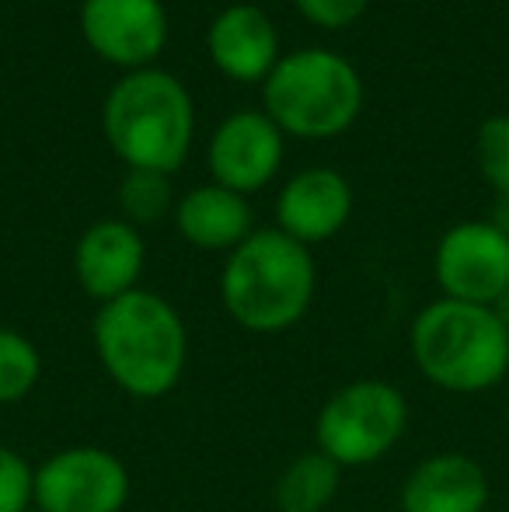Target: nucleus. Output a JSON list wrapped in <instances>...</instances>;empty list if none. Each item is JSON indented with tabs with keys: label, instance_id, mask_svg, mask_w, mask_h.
I'll list each match as a JSON object with an SVG mask.
<instances>
[{
	"label": "nucleus",
	"instance_id": "1",
	"mask_svg": "<svg viewBox=\"0 0 509 512\" xmlns=\"http://www.w3.org/2000/svg\"><path fill=\"white\" fill-rule=\"evenodd\" d=\"M91 342L105 377L136 401L168 398L189 366V331L178 307L140 286L98 304Z\"/></svg>",
	"mask_w": 509,
	"mask_h": 512
},
{
	"label": "nucleus",
	"instance_id": "2",
	"mask_svg": "<svg viewBox=\"0 0 509 512\" xmlns=\"http://www.w3.org/2000/svg\"><path fill=\"white\" fill-rule=\"evenodd\" d=\"M318 272L304 244L279 227L252 230V237L227 255L220 272V304L238 328L279 335L304 321L311 310Z\"/></svg>",
	"mask_w": 509,
	"mask_h": 512
},
{
	"label": "nucleus",
	"instance_id": "3",
	"mask_svg": "<svg viewBox=\"0 0 509 512\" xmlns=\"http://www.w3.org/2000/svg\"><path fill=\"white\" fill-rule=\"evenodd\" d=\"M408 352L415 370L450 394H482L509 377V331L482 304H426L408 328Z\"/></svg>",
	"mask_w": 509,
	"mask_h": 512
},
{
	"label": "nucleus",
	"instance_id": "4",
	"mask_svg": "<svg viewBox=\"0 0 509 512\" xmlns=\"http://www.w3.org/2000/svg\"><path fill=\"white\" fill-rule=\"evenodd\" d=\"M192 98L182 81L164 70H129L109 91L102 129L126 168L175 175L192 147Z\"/></svg>",
	"mask_w": 509,
	"mask_h": 512
},
{
	"label": "nucleus",
	"instance_id": "5",
	"mask_svg": "<svg viewBox=\"0 0 509 512\" xmlns=\"http://www.w3.org/2000/svg\"><path fill=\"white\" fill-rule=\"evenodd\" d=\"M265 115L279 133L300 140H328L346 133L363 108V81L356 67L328 49H297L279 56L265 77Z\"/></svg>",
	"mask_w": 509,
	"mask_h": 512
},
{
	"label": "nucleus",
	"instance_id": "6",
	"mask_svg": "<svg viewBox=\"0 0 509 512\" xmlns=\"http://www.w3.org/2000/svg\"><path fill=\"white\" fill-rule=\"evenodd\" d=\"M408 432V401L377 377L349 380L325 398L314 422V450L346 471L384 460Z\"/></svg>",
	"mask_w": 509,
	"mask_h": 512
},
{
	"label": "nucleus",
	"instance_id": "7",
	"mask_svg": "<svg viewBox=\"0 0 509 512\" xmlns=\"http://www.w3.org/2000/svg\"><path fill=\"white\" fill-rule=\"evenodd\" d=\"M129 502L126 464L105 446H67L35 467V499L42 512H123Z\"/></svg>",
	"mask_w": 509,
	"mask_h": 512
},
{
	"label": "nucleus",
	"instance_id": "8",
	"mask_svg": "<svg viewBox=\"0 0 509 512\" xmlns=\"http://www.w3.org/2000/svg\"><path fill=\"white\" fill-rule=\"evenodd\" d=\"M433 272L447 300L492 307L509 286V237L489 220L457 223L436 244Z\"/></svg>",
	"mask_w": 509,
	"mask_h": 512
},
{
	"label": "nucleus",
	"instance_id": "9",
	"mask_svg": "<svg viewBox=\"0 0 509 512\" xmlns=\"http://www.w3.org/2000/svg\"><path fill=\"white\" fill-rule=\"evenodd\" d=\"M81 32L102 60L143 70L168 42V14L161 0H84Z\"/></svg>",
	"mask_w": 509,
	"mask_h": 512
},
{
	"label": "nucleus",
	"instance_id": "10",
	"mask_svg": "<svg viewBox=\"0 0 509 512\" xmlns=\"http://www.w3.org/2000/svg\"><path fill=\"white\" fill-rule=\"evenodd\" d=\"M283 161V133L265 112H234L210 140V171L217 185L248 196L272 182Z\"/></svg>",
	"mask_w": 509,
	"mask_h": 512
},
{
	"label": "nucleus",
	"instance_id": "11",
	"mask_svg": "<svg viewBox=\"0 0 509 512\" xmlns=\"http://www.w3.org/2000/svg\"><path fill=\"white\" fill-rule=\"evenodd\" d=\"M147 244L140 230L126 220H98L81 234L74 248V276L77 286L98 304L123 297L140 283Z\"/></svg>",
	"mask_w": 509,
	"mask_h": 512
},
{
	"label": "nucleus",
	"instance_id": "12",
	"mask_svg": "<svg viewBox=\"0 0 509 512\" xmlns=\"http://www.w3.org/2000/svg\"><path fill=\"white\" fill-rule=\"evenodd\" d=\"M353 213V189L332 168H307L283 185L276 199V220L286 237L311 248L346 227Z\"/></svg>",
	"mask_w": 509,
	"mask_h": 512
},
{
	"label": "nucleus",
	"instance_id": "13",
	"mask_svg": "<svg viewBox=\"0 0 509 512\" xmlns=\"http://www.w3.org/2000/svg\"><path fill=\"white\" fill-rule=\"evenodd\" d=\"M489 474L468 453L443 450L419 460L401 481V512H485Z\"/></svg>",
	"mask_w": 509,
	"mask_h": 512
},
{
	"label": "nucleus",
	"instance_id": "14",
	"mask_svg": "<svg viewBox=\"0 0 509 512\" xmlns=\"http://www.w3.org/2000/svg\"><path fill=\"white\" fill-rule=\"evenodd\" d=\"M206 49L224 77L238 84H255L279 63V32L272 18L255 4H231L213 18L206 32Z\"/></svg>",
	"mask_w": 509,
	"mask_h": 512
},
{
	"label": "nucleus",
	"instance_id": "15",
	"mask_svg": "<svg viewBox=\"0 0 509 512\" xmlns=\"http://www.w3.org/2000/svg\"><path fill=\"white\" fill-rule=\"evenodd\" d=\"M175 227L192 248L231 255L245 237H252V209L245 196L224 185H199L175 203Z\"/></svg>",
	"mask_w": 509,
	"mask_h": 512
},
{
	"label": "nucleus",
	"instance_id": "16",
	"mask_svg": "<svg viewBox=\"0 0 509 512\" xmlns=\"http://www.w3.org/2000/svg\"><path fill=\"white\" fill-rule=\"evenodd\" d=\"M339 488L342 467L321 450H307L279 471L272 499L279 512H325L339 499Z\"/></svg>",
	"mask_w": 509,
	"mask_h": 512
},
{
	"label": "nucleus",
	"instance_id": "17",
	"mask_svg": "<svg viewBox=\"0 0 509 512\" xmlns=\"http://www.w3.org/2000/svg\"><path fill=\"white\" fill-rule=\"evenodd\" d=\"M42 377V356L18 328H0V408L32 398Z\"/></svg>",
	"mask_w": 509,
	"mask_h": 512
},
{
	"label": "nucleus",
	"instance_id": "18",
	"mask_svg": "<svg viewBox=\"0 0 509 512\" xmlns=\"http://www.w3.org/2000/svg\"><path fill=\"white\" fill-rule=\"evenodd\" d=\"M171 175L161 171H143L126 168V178L119 185V206L126 213V223L140 227V223H157L168 216L171 209Z\"/></svg>",
	"mask_w": 509,
	"mask_h": 512
},
{
	"label": "nucleus",
	"instance_id": "19",
	"mask_svg": "<svg viewBox=\"0 0 509 512\" xmlns=\"http://www.w3.org/2000/svg\"><path fill=\"white\" fill-rule=\"evenodd\" d=\"M475 157L496 196H509V115H492L478 126Z\"/></svg>",
	"mask_w": 509,
	"mask_h": 512
},
{
	"label": "nucleus",
	"instance_id": "20",
	"mask_svg": "<svg viewBox=\"0 0 509 512\" xmlns=\"http://www.w3.org/2000/svg\"><path fill=\"white\" fill-rule=\"evenodd\" d=\"M35 499V467L0 443V512H28Z\"/></svg>",
	"mask_w": 509,
	"mask_h": 512
},
{
	"label": "nucleus",
	"instance_id": "21",
	"mask_svg": "<svg viewBox=\"0 0 509 512\" xmlns=\"http://www.w3.org/2000/svg\"><path fill=\"white\" fill-rule=\"evenodd\" d=\"M297 11L318 28H346L367 11L370 0H293Z\"/></svg>",
	"mask_w": 509,
	"mask_h": 512
},
{
	"label": "nucleus",
	"instance_id": "22",
	"mask_svg": "<svg viewBox=\"0 0 509 512\" xmlns=\"http://www.w3.org/2000/svg\"><path fill=\"white\" fill-rule=\"evenodd\" d=\"M489 223H492L496 230H503V234L509 237V196H496V203H492Z\"/></svg>",
	"mask_w": 509,
	"mask_h": 512
},
{
	"label": "nucleus",
	"instance_id": "23",
	"mask_svg": "<svg viewBox=\"0 0 509 512\" xmlns=\"http://www.w3.org/2000/svg\"><path fill=\"white\" fill-rule=\"evenodd\" d=\"M492 314H496L499 321H503V328L509 331V286H506L503 293H499V300H496V304H492Z\"/></svg>",
	"mask_w": 509,
	"mask_h": 512
},
{
	"label": "nucleus",
	"instance_id": "24",
	"mask_svg": "<svg viewBox=\"0 0 509 512\" xmlns=\"http://www.w3.org/2000/svg\"><path fill=\"white\" fill-rule=\"evenodd\" d=\"M28 512H42V509H35V506H32V509H28Z\"/></svg>",
	"mask_w": 509,
	"mask_h": 512
}]
</instances>
